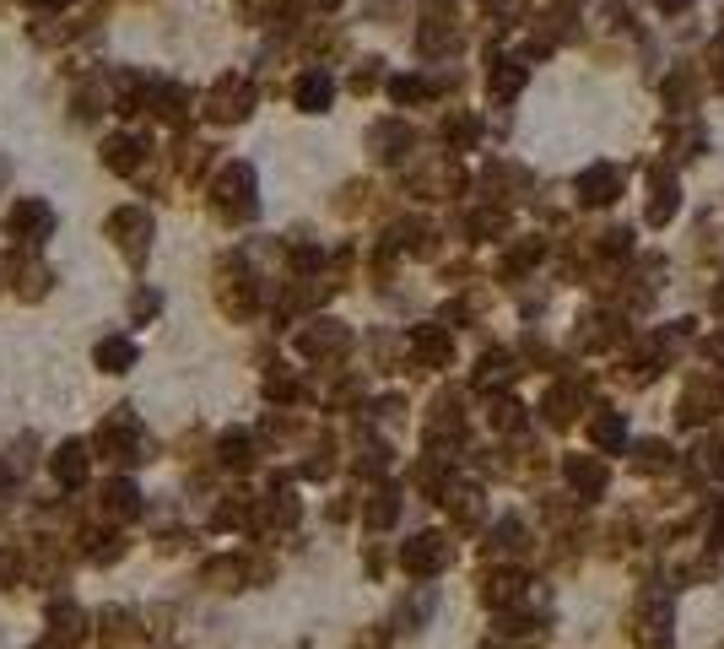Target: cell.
Returning <instances> with one entry per match:
<instances>
[{
	"instance_id": "cell-18",
	"label": "cell",
	"mask_w": 724,
	"mask_h": 649,
	"mask_svg": "<svg viewBox=\"0 0 724 649\" xmlns=\"http://www.w3.org/2000/svg\"><path fill=\"white\" fill-rule=\"evenodd\" d=\"M546 422H552V428H568L573 422V412H579V390H573V384H557L552 395H546Z\"/></svg>"
},
{
	"instance_id": "cell-1",
	"label": "cell",
	"mask_w": 724,
	"mask_h": 649,
	"mask_svg": "<svg viewBox=\"0 0 724 649\" xmlns=\"http://www.w3.org/2000/svg\"><path fill=\"white\" fill-rule=\"evenodd\" d=\"M449 558H454V547H449V536H438V531H422L400 547V568L417 579H433L438 568H449Z\"/></svg>"
},
{
	"instance_id": "cell-19",
	"label": "cell",
	"mask_w": 724,
	"mask_h": 649,
	"mask_svg": "<svg viewBox=\"0 0 724 649\" xmlns=\"http://www.w3.org/2000/svg\"><path fill=\"white\" fill-rule=\"evenodd\" d=\"M130 363H136V347H130L125 336H109V341H98V368H103V374H125Z\"/></svg>"
},
{
	"instance_id": "cell-5",
	"label": "cell",
	"mask_w": 724,
	"mask_h": 649,
	"mask_svg": "<svg viewBox=\"0 0 724 649\" xmlns=\"http://www.w3.org/2000/svg\"><path fill=\"white\" fill-rule=\"evenodd\" d=\"M109 233L119 238V249H125L130 260H141L146 255V233H152V222H146V211L136 206V211H114V222H109Z\"/></svg>"
},
{
	"instance_id": "cell-21",
	"label": "cell",
	"mask_w": 724,
	"mask_h": 649,
	"mask_svg": "<svg viewBox=\"0 0 724 649\" xmlns=\"http://www.w3.org/2000/svg\"><path fill=\"white\" fill-rule=\"evenodd\" d=\"M487 87H492V98H514V92L525 87V65H519V60H498V65H492V76H487Z\"/></svg>"
},
{
	"instance_id": "cell-2",
	"label": "cell",
	"mask_w": 724,
	"mask_h": 649,
	"mask_svg": "<svg viewBox=\"0 0 724 649\" xmlns=\"http://www.w3.org/2000/svg\"><path fill=\"white\" fill-rule=\"evenodd\" d=\"M633 639H638V649H670V601L665 595H643L638 601Z\"/></svg>"
},
{
	"instance_id": "cell-28",
	"label": "cell",
	"mask_w": 724,
	"mask_h": 649,
	"mask_svg": "<svg viewBox=\"0 0 724 649\" xmlns=\"http://www.w3.org/2000/svg\"><path fill=\"white\" fill-rule=\"evenodd\" d=\"M703 417H714V390H687L681 395V422H703Z\"/></svg>"
},
{
	"instance_id": "cell-11",
	"label": "cell",
	"mask_w": 724,
	"mask_h": 649,
	"mask_svg": "<svg viewBox=\"0 0 724 649\" xmlns=\"http://www.w3.org/2000/svg\"><path fill=\"white\" fill-rule=\"evenodd\" d=\"M49 228H55V211H49L44 201H22L17 211H11V238H22V244L44 238Z\"/></svg>"
},
{
	"instance_id": "cell-32",
	"label": "cell",
	"mask_w": 724,
	"mask_h": 649,
	"mask_svg": "<svg viewBox=\"0 0 724 649\" xmlns=\"http://www.w3.org/2000/svg\"><path fill=\"white\" fill-rule=\"evenodd\" d=\"M390 92H395V103H417V98H427V92H433V87H427V82H417V76H395V82H390Z\"/></svg>"
},
{
	"instance_id": "cell-9",
	"label": "cell",
	"mask_w": 724,
	"mask_h": 649,
	"mask_svg": "<svg viewBox=\"0 0 724 649\" xmlns=\"http://www.w3.org/2000/svg\"><path fill=\"white\" fill-rule=\"evenodd\" d=\"M481 601L487 606H514V601H525V574H519V568H498V574H487L481 579Z\"/></svg>"
},
{
	"instance_id": "cell-13",
	"label": "cell",
	"mask_w": 724,
	"mask_h": 649,
	"mask_svg": "<svg viewBox=\"0 0 724 649\" xmlns=\"http://www.w3.org/2000/svg\"><path fill=\"white\" fill-rule=\"evenodd\" d=\"M411 352H417L427 368H444L449 352H454V341H449L438 325H417V330H411Z\"/></svg>"
},
{
	"instance_id": "cell-12",
	"label": "cell",
	"mask_w": 724,
	"mask_h": 649,
	"mask_svg": "<svg viewBox=\"0 0 724 649\" xmlns=\"http://www.w3.org/2000/svg\"><path fill=\"white\" fill-rule=\"evenodd\" d=\"M82 628H87V612L76 601H55V606H49V639H55L60 649L82 639Z\"/></svg>"
},
{
	"instance_id": "cell-42",
	"label": "cell",
	"mask_w": 724,
	"mask_h": 649,
	"mask_svg": "<svg viewBox=\"0 0 724 649\" xmlns=\"http://www.w3.org/2000/svg\"><path fill=\"white\" fill-rule=\"evenodd\" d=\"M38 6H65V0H38Z\"/></svg>"
},
{
	"instance_id": "cell-14",
	"label": "cell",
	"mask_w": 724,
	"mask_h": 649,
	"mask_svg": "<svg viewBox=\"0 0 724 649\" xmlns=\"http://www.w3.org/2000/svg\"><path fill=\"white\" fill-rule=\"evenodd\" d=\"M103 509H109L114 520H136V514H141L136 482H125V476H119V482H109V487H103Z\"/></svg>"
},
{
	"instance_id": "cell-10",
	"label": "cell",
	"mask_w": 724,
	"mask_h": 649,
	"mask_svg": "<svg viewBox=\"0 0 724 649\" xmlns=\"http://www.w3.org/2000/svg\"><path fill=\"white\" fill-rule=\"evenodd\" d=\"M87 460H92V455H87V444H82V439H71V444H60V449H55L49 471H55V482H60V487H82V482H87Z\"/></svg>"
},
{
	"instance_id": "cell-29",
	"label": "cell",
	"mask_w": 724,
	"mask_h": 649,
	"mask_svg": "<svg viewBox=\"0 0 724 649\" xmlns=\"http://www.w3.org/2000/svg\"><path fill=\"white\" fill-rule=\"evenodd\" d=\"M249 460H254V444H249V433H227V439H222V466L244 471Z\"/></svg>"
},
{
	"instance_id": "cell-17",
	"label": "cell",
	"mask_w": 724,
	"mask_h": 649,
	"mask_svg": "<svg viewBox=\"0 0 724 649\" xmlns=\"http://www.w3.org/2000/svg\"><path fill=\"white\" fill-rule=\"evenodd\" d=\"M298 109H308V114H325L330 109V76L325 71H308L298 82Z\"/></svg>"
},
{
	"instance_id": "cell-36",
	"label": "cell",
	"mask_w": 724,
	"mask_h": 649,
	"mask_svg": "<svg viewBox=\"0 0 724 649\" xmlns=\"http://www.w3.org/2000/svg\"><path fill=\"white\" fill-rule=\"evenodd\" d=\"M600 249H606V255H627V249H633V233H627V228L600 233Z\"/></svg>"
},
{
	"instance_id": "cell-30",
	"label": "cell",
	"mask_w": 724,
	"mask_h": 649,
	"mask_svg": "<svg viewBox=\"0 0 724 649\" xmlns=\"http://www.w3.org/2000/svg\"><path fill=\"white\" fill-rule=\"evenodd\" d=\"M638 466H643V471H660V466H670V444H660V439H643V444H638Z\"/></svg>"
},
{
	"instance_id": "cell-31",
	"label": "cell",
	"mask_w": 724,
	"mask_h": 649,
	"mask_svg": "<svg viewBox=\"0 0 724 649\" xmlns=\"http://www.w3.org/2000/svg\"><path fill=\"white\" fill-rule=\"evenodd\" d=\"M206 579H211V585H222V590H238V579H244V568H238L233 558H222V563H211V568H206Z\"/></svg>"
},
{
	"instance_id": "cell-6",
	"label": "cell",
	"mask_w": 724,
	"mask_h": 649,
	"mask_svg": "<svg viewBox=\"0 0 724 649\" xmlns=\"http://www.w3.org/2000/svg\"><path fill=\"white\" fill-rule=\"evenodd\" d=\"M562 476L573 482V493H579V498H600V493H606V466H600L595 455H568V460H562Z\"/></svg>"
},
{
	"instance_id": "cell-24",
	"label": "cell",
	"mask_w": 724,
	"mask_h": 649,
	"mask_svg": "<svg viewBox=\"0 0 724 649\" xmlns=\"http://www.w3.org/2000/svg\"><path fill=\"white\" fill-rule=\"evenodd\" d=\"M395 514H400V498H395V487H384V493H373V503L362 509V520H368L373 531H390Z\"/></svg>"
},
{
	"instance_id": "cell-34",
	"label": "cell",
	"mask_w": 724,
	"mask_h": 649,
	"mask_svg": "<svg viewBox=\"0 0 724 649\" xmlns=\"http://www.w3.org/2000/svg\"><path fill=\"white\" fill-rule=\"evenodd\" d=\"M427 612H433V590H422L411 606H400V622H406V628H417V622H422Z\"/></svg>"
},
{
	"instance_id": "cell-16",
	"label": "cell",
	"mask_w": 724,
	"mask_h": 649,
	"mask_svg": "<svg viewBox=\"0 0 724 649\" xmlns=\"http://www.w3.org/2000/svg\"><path fill=\"white\" fill-rule=\"evenodd\" d=\"M519 368H514V357L508 352H481V363H476V384L481 390H492V384H508Z\"/></svg>"
},
{
	"instance_id": "cell-4",
	"label": "cell",
	"mask_w": 724,
	"mask_h": 649,
	"mask_svg": "<svg viewBox=\"0 0 724 649\" xmlns=\"http://www.w3.org/2000/svg\"><path fill=\"white\" fill-rule=\"evenodd\" d=\"M622 195V168L616 163H589L579 174V201L584 206H611Z\"/></svg>"
},
{
	"instance_id": "cell-15",
	"label": "cell",
	"mask_w": 724,
	"mask_h": 649,
	"mask_svg": "<svg viewBox=\"0 0 724 649\" xmlns=\"http://www.w3.org/2000/svg\"><path fill=\"white\" fill-rule=\"evenodd\" d=\"M141 152H146V141H141V136H114L109 147H103V163H109L114 174H130V168L141 163Z\"/></svg>"
},
{
	"instance_id": "cell-22",
	"label": "cell",
	"mask_w": 724,
	"mask_h": 649,
	"mask_svg": "<svg viewBox=\"0 0 724 649\" xmlns=\"http://www.w3.org/2000/svg\"><path fill=\"white\" fill-rule=\"evenodd\" d=\"M676 206H681V195H676V179L654 174V201H649V222H670V217H676Z\"/></svg>"
},
{
	"instance_id": "cell-23",
	"label": "cell",
	"mask_w": 724,
	"mask_h": 649,
	"mask_svg": "<svg viewBox=\"0 0 724 649\" xmlns=\"http://www.w3.org/2000/svg\"><path fill=\"white\" fill-rule=\"evenodd\" d=\"M444 503L454 509V520H460V525H476V520H481V487H471V482L454 487V493H444Z\"/></svg>"
},
{
	"instance_id": "cell-8",
	"label": "cell",
	"mask_w": 724,
	"mask_h": 649,
	"mask_svg": "<svg viewBox=\"0 0 724 649\" xmlns=\"http://www.w3.org/2000/svg\"><path fill=\"white\" fill-rule=\"evenodd\" d=\"M249 103H254V87L238 82V76H222L217 92H211V114H217V119H244Z\"/></svg>"
},
{
	"instance_id": "cell-40",
	"label": "cell",
	"mask_w": 724,
	"mask_h": 649,
	"mask_svg": "<svg viewBox=\"0 0 724 649\" xmlns=\"http://www.w3.org/2000/svg\"><path fill=\"white\" fill-rule=\"evenodd\" d=\"M654 6H660V11H687L692 0H654Z\"/></svg>"
},
{
	"instance_id": "cell-26",
	"label": "cell",
	"mask_w": 724,
	"mask_h": 649,
	"mask_svg": "<svg viewBox=\"0 0 724 649\" xmlns=\"http://www.w3.org/2000/svg\"><path fill=\"white\" fill-rule=\"evenodd\" d=\"M373 147H379V157H400L411 147V130L406 125H373Z\"/></svg>"
},
{
	"instance_id": "cell-7",
	"label": "cell",
	"mask_w": 724,
	"mask_h": 649,
	"mask_svg": "<svg viewBox=\"0 0 724 649\" xmlns=\"http://www.w3.org/2000/svg\"><path fill=\"white\" fill-rule=\"evenodd\" d=\"M346 325H335V320H314L298 336V347H303V357H335V352H346Z\"/></svg>"
},
{
	"instance_id": "cell-33",
	"label": "cell",
	"mask_w": 724,
	"mask_h": 649,
	"mask_svg": "<svg viewBox=\"0 0 724 649\" xmlns=\"http://www.w3.org/2000/svg\"><path fill=\"white\" fill-rule=\"evenodd\" d=\"M503 228H508V217H503V211H476V217H471V233H476V238H487V233L498 238Z\"/></svg>"
},
{
	"instance_id": "cell-3",
	"label": "cell",
	"mask_w": 724,
	"mask_h": 649,
	"mask_svg": "<svg viewBox=\"0 0 724 649\" xmlns=\"http://www.w3.org/2000/svg\"><path fill=\"white\" fill-rule=\"evenodd\" d=\"M217 206H222V217H249V211H254V168H249V163L222 168Z\"/></svg>"
},
{
	"instance_id": "cell-25",
	"label": "cell",
	"mask_w": 724,
	"mask_h": 649,
	"mask_svg": "<svg viewBox=\"0 0 724 649\" xmlns=\"http://www.w3.org/2000/svg\"><path fill=\"white\" fill-rule=\"evenodd\" d=\"M487 417H492V428H503V433H519V428H525V406H519L514 395H498V401L487 406Z\"/></svg>"
},
{
	"instance_id": "cell-39",
	"label": "cell",
	"mask_w": 724,
	"mask_h": 649,
	"mask_svg": "<svg viewBox=\"0 0 724 649\" xmlns=\"http://www.w3.org/2000/svg\"><path fill=\"white\" fill-rule=\"evenodd\" d=\"M708 541H714V547H724V509L714 514V525H708Z\"/></svg>"
},
{
	"instance_id": "cell-38",
	"label": "cell",
	"mask_w": 724,
	"mask_h": 649,
	"mask_svg": "<svg viewBox=\"0 0 724 649\" xmlns=\"http://www.w3.org/2000/svg\"><path fill=\"white\" fill-rule=\"evenodd\" d=\"M17 552H0V585H11V579H17Z\"/></svg>"
},
{
	"instance_id": "cell-20",
	"label": "cell",
	"mask_w": 724,
	"mask_h": 649,
	"mask_svg": "<svg viewBox=\"0 0 724 649\" xmlns=\"http://www.w3.org/2000/svg\"><path fill=\"white\" fill-rule=\"evenodd\" d=\"M589 439H595L600 449H622V439H627L622 412H600V417H589Z\"/></svg>"
},
{
	"instance_id": "cell-37",
	"label": "cell",
	"mask_w": 724,
	"mask_h": 649,
	"mask_svg": "<svg viewBox=\"0 0 724 649\" xmlns=\"http://www.w3.org/2000/svg\"><path fill=\"white\" fill-rule=\"evenodd\" d=\"M373 65H379V60H362V65H357V76H352V87H357V92H368L373 82H379V71H373Z\"/></svg>"
},
{
	"instance_id": "cell-27",
	"label": "cell",
	"mask_w": 724,
	"mask_h": 649,
	"mask_svg": "<svg viewBox=\"0 0 724 649\" xmlns=\"http://www.w3.org/2000/svg\"><path fill=\"white\" fill-rule=\"evenodd\" d=\"M525 547V525L519 520H498V531L487 536V552H519Z\"/></svg>"
},
{
	"instance_id": "cell-43",
	"label": "cell",
	"mask_w": 724,
	"mask_h": 649,
	"mask_svg": "<svg viewBox=\"0 0 724 649\" xmlns=\"http://www.w3.org/2000/svg\"><path fill=\"white\" fill-rule=\"evenodd\" d=\"M325 6H335V0H325Z\"/></svg>"
},
{
	"instance_id": "cell-41",
	"label": "cell",
	"mask_w": 724,
	"mask_h": 649,
	"mask_svg": "<svg viewBox=\"0 0 724 649\" xmlns=\"http://www.w3.org/2000/svg\"><path fill=\"white\" fill-rule=\"evenodd\" d=\"M708 471H719V476H724V449H719V455H714V460H708Z\"/></svg>"
},
{
	"instance_id": "cell-35",
	"label": "cell",
	"mask_w": 724,
	"mask_h": 649,
	"mask_svg": "<svg viewBox=\"0 0 724 649\" xmlns=\"http://www.w3.org/2000/svg\"><path fill=\"white\" fill-rule=\"evenodd\" d=\"M665 92H670V103H676V109H687V103H692V76H687V71H676Z\"/></svg>"
}]
</instances>
